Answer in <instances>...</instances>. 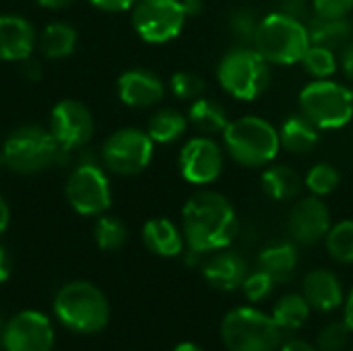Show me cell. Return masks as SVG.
Segmentation results:
<instances>
[{"label":"cell","instance_id":"obj_45","mask_svg":"<svg viewBox=\"0 0 353 351\" xmlns=\"http://www.w3.org/2000/svg\"><path fill=\"white\" fill-rule=\"evenodd\" d=\"M281 351H319V348H312L310 343H306V341H290V343H285Z\"/></svg>","mask_w":353,"mask_h":351},{"label":"cell","instance_id":"obj_43","mask_svg":"<svg viewBox=\"0 0 353 351\" xmlns=\"http://www.w3.org/2000/svg\"><path fill=\"white\" fill-rule=\"evenodd\" d=\"M8 223H10V209H8V203L4 201V197L0 194V236L6 232Z\"/></svg>","mask_w":353,"mask_h":351},{"label":"cell","instance_id":"obj_44","mask_svg":"<svg viewBox=\"0 0 353 351\" xmlns=\"http://www.w3.org/2000/svg\"><path fill=\"white\" fill-rule=\"evenodd\" d=\"M35 2L50 10H62V8H68L74 0H35Z\"/></svg>","mask_w":353,"mask_h":351},{"label":"cell","instance_id":"obj_8","mask_svg":"<svg viewBox=\"0 0 353 351\" xmlns=\"http://www.w3.org/2000/svg\"><path fill=\"white\" fill-rule=\"evenodd\" d=\"M283 329L273 317L256 308H236L221 323V339L230 351H275L281 345Z\"/></svg>","mask_w":353,"mask_h":351},{"label":"cell","instance_id":"obj_11","mask_svg":"<svg viewBox=\"0 0 353 351\" xmlns=\"http://www.w3.org/2000/svg\"><path fill=\"white\" fill-rule=\"evenodd\" d=\"M64 192L70 207L85 217H99L112 205L110 178L97 163L77 166L66 180Z\"/></svg>","mask_w":353,"mask_h":351},{"label":"cell","instance_id":"obj_1","mask_svg":"<svg viewBox=\"0 0 353 351\" xmlns=\"http://www.w3.org/2000/svg\"><path fill=\"white\" fill-rule=\"evenodd\" d=\"M234 205L215 190L192 194L182 209V234L188 250L205 254L228 248L238 236Z\"/></svg>","mask_w":353,"mask_h":351},{"label":"cell","instance_id":"obj_2","mask_svg":"<svg viewBox=\"0 0 353 351\" xmlns=\"http://www.w3.org/2000/svg\"><path fill=\"white\" fill-rule=\"evenodd\" d=\"M252 46L269 64H298L310 48L308 25L292 14L271 12L261 19Z\"/></svg>","mask_w":353,"mask_h":351},{"label":"cell","instance_id":"obj_15","mask_svg":"<svg viewBox=\"0 0 353 351\" xmlns=\"http://www.w3.org/2000/svg\"><path fill=\"white\" fill-rule=\"evenodd\" d=\"M288 230L294 242L302 246H314L323 238H327L331 230V213L329 207L321 201V197L300 199L288 217Z\"/></svg>","mask_w":353,"mask_h":351},{"label":"cell","instance_id":"obj_37","mask_svg":"<svg viewBox=\"0 0 353 351\" xmlns=\"http://www.w3.org/2000/svg\"><path fill=\"white\" fill-rule=\"evenodd\" d=\"M312 10L323 19H345L353 10V0H312Z\"/></svg>","mask_w":353,"mask_h":351},{"label":"cell","instance_id":"obj_32","mask_svg":"<svg viewBox=\"0 0 353 351\" xmlns=\"http://www.w3.org/2000/svg\"><path fill=\"white\" fill-rule=\"evenodd\" d=\"M339 172L331 166V163H316L308 170L306 178H304V184L306 188L310 190V194L314 197H327L331 194L337 186H339Z\"/></svg>","mask_w":353,"mask_h":351},{"label":"cell","instance_id":"obj_34","mask_svg":"<svg viewBox=\"0 0 353 351\" xmlns=\"http://www.w3.org/2000/svg\"><path fill=\"white\" fill-rule=\"evenodd\" d=\"M205 81L188 70H178L172 74L170 79V89L178 99H186V101H194L199 97H203L205 93Z\"/></svg>","mask_w":353,"mask_h":351},{"label":"cell","instance_id":"obj_9","mask_svg":"<svg viewBox=\"0 0 353 351\" xmlns=\"http://www.w3.org/2000/svg\"><path fill=\"white\" fill-rule=\"evenodd\" d=\"M155 143L141 128H120L101 145L103 166L118 176H137L145 172L153 159Z\"/></svg>","mask_w":353,"mask_h":351},{"label":"cell","instance_id":"obj_16","mask_svg":"<svg viewBox=\"0 0 353 351\" xmlns=\"http://www.w3.org/2000/svg\"><path fill=\"white\" fill-rule=\"evenodd\" d=\"M118 97L128 108H151L159 103L165 95L163 81L147 68H130L118 77L116 83Z\"/></svg>","mask_w":353,"mask_h":351},{"label":"cell","instance_id":"obj_17","mask_svg":"<svg viewBox=\"0 0 353 351\" xmlns=\"http://www.w3.org/2000/svg\"><path fill=\"white\" fill-rule=\"evenodd\" d=\"M37 46V31L29 19L14 12L0 14V60L21 62L33 54Z\"/></svg>","mask_w":353,"mask_h":351},{"label":"cell","instance_id":"obj_21","mask_svg":"<svg viewBox=\"0 0 353 351\" xmlns=\"http://www.w3.org/2000/svg\"><path fill=\"white\" fill-rule=\"evenodd\" d=\"M279 141L285 151L294 155H306L319 145L321 130L304 114H294L281 124Z\"/></svg>","mask_w":353,"mask_h":351},{"label":"cell","instance_id":"obj_41","mask_svg":"<svg viewBox=\"0 0 353 351\" xmlns=\"http://www.w3.org/2000/svg\"><path fill=\"white\" fill-rule=\"evenodd\" d=\"M341 68L345 72V77L353 83V41H350L347 46L341 48V56H339Z\"/></svg>","mask_w":353,"mask_h":351},{"label":"cell","instance_id":"obj_29","mask_svg":"<svg viewBox=\"0 0 353 351\" xmlns=\"http://www.w3.org/2000/svg\"><path fill=\"white\" fill-rule=\"evenodd\" d=\"M93 236L95 242L101 250L105 252H116L120 250L126 240H128V228L124 225L122 219L114 217V215H99L95 228H93Z\"/></svg>","mask_w":353,"mask_h":351},{"label":"cell","instance_id":"obj_4","mask_svg":"<svg viewBox=\"0 0 353 351\" xmlns=\"http://www.w3.org/2000/svg\"><path fill=\"white\" fill-rule=\"evenodd\" d=\"M64 151L56 143L50 128L39 124H25L14 128L2 143L0 161L2 166L19 176L39 174L54 166Z\"/></svg>","mask_w":353,"mask_h":351},{"label":"cell","instance_id":"obj_35","mask_svg":"<svg viewBox=\"0 0 353 351\" xmlns=\"http://www.w3.org/2000/svg\"><path fill=\"white\" fill-rule=\"evenodd\" d=\"M352 329L347 327L345 321H337V323H329L316 337V348L319 351H341L345 348L347 339H350Z\"/></svg>","mask_w":353,"mask_h":351},{"label":"cell","instance_id":"obj_27","mask_svg":"<svg viewBox=\"0 0 353 351\" xmlns=\"http://www.w3.org/2000/svg\"><path fill=\"white\" fill-rule=\"evenodd\" d=\"M186 128H188V118L182 112L174 108H161L149 118L147 134L153 139V143L170 145L182 139Z\"/></svg>","mask_w":353,"mask_h":351},{"label":"cell","instance_id":"obj_18","mask_svg":"<svg viewBox=\"0 0 353 351\" xmlns=\"http://www.w3.org/2000/svg\"><path fill=\"white\" fill-rule=\"evenodd\" d=\"M203 275L207 283L219 292H234L242 288L246 275H248V263L242 254L230 252V250H217L215 257H211L203 269Z\"/></svg>","mask_w":353,"mask_h":351},{"label":"cell","instance_id":"obj_7","mask_svg":"<svg viewBox=\"0 0 353 351\" xmlns=\"http://www.w3.org/2000/svg\"><path fill=\"white\" fill-rule=\"evenodd\" d=\"M302 114L319 130H337L353 118V91L331 79L308 83L300 93Z\"/></svg>","mask_w":353,"mask_h":351},{"label":"cell","instance_id":"obj_33","mask_svg":"<svg viewBox=\"0 0 353 351\" xmlns=\"http://www.w3.org/2000/svg\"><path fill=\"white\" fill-rule=\"evenodd\" d=\"M259 23H261V19L252 8H238L230 17V31L238 39L240 46H250L254 41Z\"/></svg>","mask_w":353,"mask_h":351},{"label":"cell","instance_id":"obj_10","mask_svg":"<svg viewBox=\"0 0 353 351\" xmlns=\"http://www.w3.org/2000/svg\"><path fill=\"white\" fill-rule=\"evenodd\" d=\"M188 14L182 0H137L132 6V27L147 43H168L176 39Z\"/></svg>","mask_w":353,"mask_h":351},{"label":"cell","instance_id":"obj_5","mask_svg":"<svg viewBox=\"0 0 353 351\" xmlns=\"http://www.w3.org/2000/svg\"><path fill=\"white\" fill-rule=\"evenodd\" d=\"M54 312L66 329L81 335H95L110 321V302L93 283L70 281L58 290Z\"/></svg>","mask_w":353,"mask_h":351},{"label":"cell","instance_id":"obj_13","mask_svg":"<svg viewBox=\"0 0 353 351\" xmlns=\"http://www.w3.org/2000/svg\"><path fill=\"white\" fill-rule=\"evenodd\" d=\"M178 168L188 184H213L223 172V149L207 134L192 137L180 151Z\"/></svg>","mask_w":353,"mask_h":351},{"label":"cell","instance_id":"obj_23","mask_svg":"<svg viewBox=\"0 0 353 351\" xmlns=\"http://www.w3.org/2000/svg\"><path fill=\"white\" fill-rule=\"evenodd\" d=\"M298 267V248L292 242L269 244L259 254V269L273 277L275 283H285L292 279Z\"/></svg>","mask_w":353,"mask_h":351},{"label":"cell","instance_id":"obj_12","mask_svg":"<svg viewBox=\"0 0 353 351\" xmlns=\"http://www.w3.org/2000/svg\"><path fill=\"white\" fill-rule=\"evenodd\" d=\"M50 132L54 134L60 149L74 151L85 147L95 132V120L91 110L79 99H62L52 108Z\"/></svg>","mask_w":353,"mask_h":351},{"label":"cell","instance_id":"obj_25","mask_svg":"<svg viewBox=\"0 0 353 351\" xmlns=\"http://www.w3.org/2000/svg\"><path fill=\"white\" fill-rule=\"evenodd\" d=\"M186 118H188V124L194 126V130H199L201 134H207V137L223 132L230 124L225 108L221 103H217L215 99H207V97L194 99L188 108Z\"/></svg>","mask_w":353,"mask_h":351},{"label":"cell","instance_id":"obj_48","mask_svg":"<svg viewBox=\"0 0 353 351\" xmlns=\"http://www.w3.org/2000/svg\"><path fill=\"white\" fill-rule=\"evenodd\" d=\"M174 351H203L201 348H196L194 343H180Z\"/></svg>","mask_w":353,"mask_h":351},{"label":"cell","instance_id":"obj_31","mask_svg":"<svg viewBox=\"0 0 353 351\" xmlns=\"http://www.w3.org/2000/svg\"><path fill=\"white\" fill-rule=\"evenodd\" d=\"M327 250L337 263H353V219L339 221L337 225H331L327 234Z\"/></svg>","mask_w":353,"mask_h":351},{"label":"cell","instance_id":"obj_28","mask_svg":"<svg viewBox=\"0 0 353 351\" xmlns=\"http://www.w3.org/2000/svg\"><path fill=\"white\" fill-rule=\"evenodd\" d=\"M310 317V304L300 294H285L273 310V319L281 329H300Z\"/></svg>","mask_w":353,"mask_h":351},{"label":"cell","instance_id":"obj_49","mask_svg":"<svg viewBox=\"0 0 353 351\" xmlns=\"http://www.w3.org/2000/svg\"><path fill=\"white\" fill-rule=\"evenodd\" d=\"M2 335H4V323H2V319H0V345H2Z\"/></svg>","mask_w":353,"mask_h":351},{"label":"cell","instance_id":"obj_46","mask_svg":"<svg viewBox=\"0 0 353 351\" xmlns=\"http://www.w3.org/2000/svg\"><path fill=\"white\" fill-rule=\"evenodd\" d=\"M182 4H184V10H186L188 17H194V14H199L203 10L201 0H182Z\"/></svg>","mask_w":353,"mask_h":351},{"label":"cell","instance_id":"obj_38","mask_svg":"<svg viewBox=\"0 0 353 351\" xmlns=\"http://www.w3.org/2000/svg\"><path fill=\"white\" fill-rule=\"evenodd\" d=\"M19 70L31 83H35V81H39L43 77V66H41V62L37 58H33V54L19 62Z\"/></svg>","mask_w":353,"mask_h":351},{"label":"cell","instance_id":"obj_26","mask_svg":"<svg viewBox=\"0 0 353 351\" xmlns=\"http://www.w3.org/2000/svg\"><path fill=\"white\" fill-rule=\"evenodd\" d=\"M263 190L267 197H271L273 201H292L300 194L302 190V178L296 170H292L290 166L277 163L271 166L263 172L261 178Z\"/></svg>","mask_w":353,"mask_h":351},{"label":"cell","instance_id":"obj_24","mask_svg":"<svg viewBox=\"0 0 353 351\" xmlns=\"http://www.w3.org/2000/svg\"><path fill=\"white\" fill-rule=\"evenodd\" d=\"M308 33H310V43L325 46L331 50H341L352 41L353 23L350 17L345 19H323L316 17L310 19L308 23Z\"/></svg>","mask_w":353,"mask_h":351},{"label":"cell","instance_id":"obj_20","mask_svg":"<svg viewBox=\"0 0 353 351\" xmlns=\"http://www.w3.org/2000/svg\"><path fill=\"white\" fill-rule=\"evenodd\" d=\"M143 242L147 250H151L157 257L172 259L182 254L184 250V234L178 230V225L165 217H153L143 228Z\"/></svg>","mask_w":353,"mask_h":351},{"label":"cell","instance_id":"obj_47","mask_svg":"<svg viewBox=\"0 0 353 351\" xmlns=\"http://www.w3.org/2000/svg\"><path fill=\"white\" fill-rule=\"evenodd\" d=\"M343 321L347 323V327L353 331V290L352 294H350V298H347V302H345V319Z\"/></svg>","mask_w":353,"mask_h":351},{"label":"cell","instance_id":"obj_39","mask_svg":"<svg viewBox=\"0 0 353 351\" xmlns=\"http://www.w3.org/2000/svg\"><path fill=\"white\" fill-rule=\"evenodd\" d=\"M277 10L296 19H304L308 14V0H277Z\"/></svg>","mask_w":353,"mask_h":351},{"label":"cell","instance_id":"obj_40","mask_svg":"<svg viewBox=\"0 0 353 351\" xmlns=\"http://www.w3.org/2000/svg\"><path fill=\"white\" fill-rule=\"evenodd\" d=\"M137 0H89V4H93L95 8L99 10H105V12H124V10H130L134 6Z\"/></svg>","mask_w":353,"mask_h":351},{"label":"cell","instance_id":"obj_36","mask_svg":"<svg viewBox=\"0 0 353 351\" xmlns=\"http://www.w3.org/2000/svg\"><path fill=\"white\" fill-rule=\"evenodd\" d=\"M273 285H275L273 277L259 269V271L246 275V279H244V283H242V290H244V296H246L250 302L256 304V302H263V300H267V298L271 296Z\"/></svg>","mask_w":353,"mask_h":351},{"label":"cell","instance_id":"obj_3","mask_svg":"<svg viewBox=\"0 0 353 351\" xmlns=\"http://www.w3.org/2000/svg\"><path fill=\"white\" fill-rule=\"evenodd\" d=\"M223 149L244 168H265L281 149L279 130L261 116H242L223 130Z\"/></svg>","mask_w":353,"mask_h":351},{"label":"cell","instance_id":"obj_6","mask_svg":"<svg viewBox=\"0 0 353 351\" xmlns=\"http://www.w3.org/2000/svg\"><path fill=\"white\" fill-rule=\"evenodd\" d=\"M217 81L234 99L252 101L271 85V64L250 46H236L217 64Z\"/></svg>","mask_w":353,"mask_h":351},{"label":"cell","instance_id":"obj_14","mask_svg":"<svg viewBox=\"0 0 353 351\" xmlns=\"http://www.w3.org/2000/svg\"><path fill=\"white\" fill-rule=\"evenodd\" d=\"M2 345L6 351H52L54 329L46 314L23 310L4 325Z\"/></svg>","mask_w":353,"mask_h":351},{"label":"cell","instance_id":"obj_19","mask_svg":"<svg viewBox=\"0 0 353 351\" xmlns=\"http://www.w3.org/2000/svg\"><path fill=\"white\" fill-rule=\"evenodd\" d=\"M304 298L310 308L321 312H331L341 306L343 292L337 275L327 269H314L304 279Z\"/></svg>","mask_w":353,"mask_h":351},{"label":"cell","instance_id":"obj_30","mask_svg":"<svg viewBox=\"0 0 353 351\" xmlns=\"http://www.w3.org/2000/svg\"><path fill=\"white\" fill-rule=\"evenodd\" d=\"M302 66L304 70L314 79H331L337 72V56L335 50L325 48V46H316L310 43V48L306 50L304 58H302Z\"/></svg>","mask_w":353,"mask_h":351},{"label":"cell","instance_id":"obj_42","mask_svg":"<svg viewBox=\"0 0 353 351\" xmlns=\"http://www.w3.org/2000/svg\"><path fill=\"white\" fill-rule=\"evenodd\" d=\"M10 271H12V263H10V257L6 252V248L0 244V283H4L8 277H10Z\"/></svg>","mask_w":353,"mask_h":351},{"label":"cell","instance_id":"obj_22","mask_svg":"<svg viewBox=\"0 0 353 351\" xmlns=\"http://www.w3.org/2000/svg\"><path fill=\"white\" fill-rule=\"evenodd\" d=\"M79 43V33L72 25L64 21H54L41 29L37 35V48L39 52L50 60H62L72 56Z\"/></svg>","mask_w":353,"mask_h":351}]
</instances>
